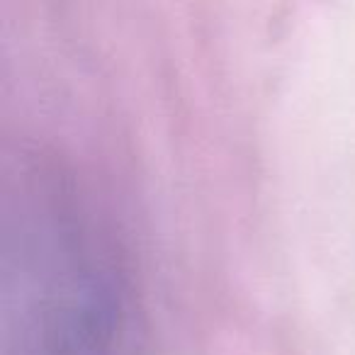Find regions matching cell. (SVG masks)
<instances>
[{
  "mask_svg": "<svg viewBox=\"0 0 355 355\" xmlns=\"http://www.w3.org/2000/svg\"><path fill=\"white\" fill-rule=\"evenodd\" d=\"M132 287L112 229L64 163L22 158L6 243L8 355H127Z\"/></svg>",
  "mask_w": 355,
  "mask_h": 355,
  "instance_id": "obj_1",
  "label": "cell"
}]
</instances>
